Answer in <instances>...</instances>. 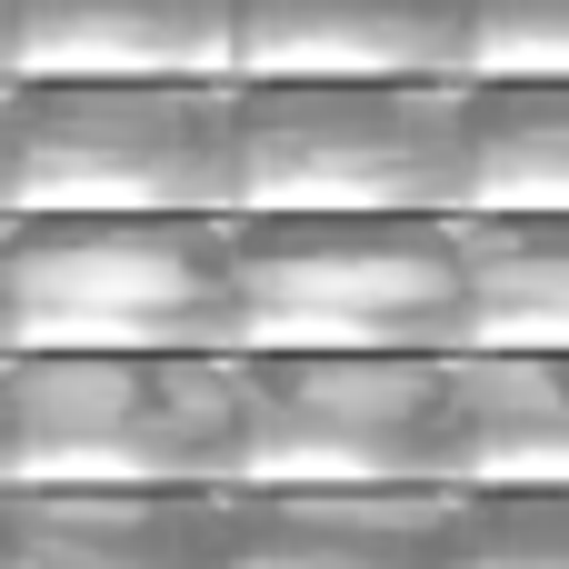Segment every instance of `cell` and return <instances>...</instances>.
<instances>
[{"instance_id": "5bb4252c", "label": "cell", "mask_w": 569, "mask_h": 569, "mask_svg": "<svg viewBox=\"0 0 569 569\" xmlns=\"http://www.w3.org/2000/svg\"><path fill=\"white\" fill-rule=\"evenodd\" d=\"M460 569H569V490H460Z\"/></svg>"}, {"instance_id": "8992f818", "label": "cell", "mask_w": 569, "mask_h": 569, "mask_svg": "<svg viewBox=\"0 0 569 569\" xmlns=\"http://www.w3.org/2000/svg\"><path fill=\"white\" fill-rule=\"evenodd\" d=\"M240 490H460V360H250Z\"/></svg>"}, {"instance_id": "277c9868", "label": "cell", "mask_w": 569, "mask_h": 569, "mask_svg": "<svg viewBox=\"0 0 569 569\" xmlns=\"http://www.w3.org/2000/svg\"><path fill=\"white\" fill-rule=\"evenodd\" d=\"M240 220H470V80L240 90Z\"/></svg>"}, {"instance_id": "30bf717a", "label": "cell", "mask_w": 569, "mask_h": 569, "mask_svg": "<svg viewBox=\"0 0 569 569\" xmlns=\"http://www.w3.org/2000/svg\"><path fill=\"white\" fill-rule=\"evenodd\" d=\"M240 569H460V490H240Z\"/></svg>"}, {"instance_id": "4fadbf2b", "label": "cell", "mask_w": 569, "mask_h": 569, "mask_svg": "<svg viewBox=\"0 0 569 569\" xmlns=\"http://www.w3.org/2000/svg\"><path fill=\"white\" fill-rule=\"evenodd\" d=\"M470 220H569V80H470Z\"/></svg>"}, {"instance_id": "7c38bea8", "label": "cell", "mask_w": 569, "mask_h": 569, "mask_svg": "<svg viewBox=\"0 0 569 569\" xmlns=\"http://www.w3.org/2000/svg\"><path fill=\"white\" fill-rule=\"evenodd\" d=\"M460 230H470L460 360H569V220H460Z\"/></svg>"}, {"instance_id": "7a4b0ae2", "label": "cell", "mask_w": 569, "mask_h": 569, "mask_svg": "<svg viewBox=\"0 0 569 569\" xmlns=\"http://www.w3.org/2000/svg\"><path fill=\"white\" fill-rule=\"evenodd\" d=\"M10 220H240V90L200 80H10Z\"/></svg>"}, {"instance_id": "6da1fadb", "label": "cell", "mask_w": 569, "mask_h": 569, "mask_svg": "<svg viewBox=\"0 0 569 569\" xmlns=\"http://www.w3.org/2000/svg\"><path fill=\"white\" fill-rule=\"evenodd\" d=\"M10 360H240V220H10Z\"/></svg>"}, {"instance_id": "9a60e30c", "label": "cell", "mask_w": 569, "mask_h": 569, "mask_svg": "<svg viewBox=\"0 0 569 569\" xmlns=\"http://www.w3.org/2000/svg\"><path fill=\"white\" fill-rule=\"evenodd\" d=\"M470 80H569V0H480Z\"/></svg>"}, {"instance_id": "8fae6325", "label": "cell", "mask_w": 569, "mask_h": 569, "mask_svg": "<svg viewBox=\"0 0 569 569\" xmlns=\"http://www.w3.org/2000/svg\"><path fill=\"white\" fill-rule=\"evenodd\" d=\"M460 490H569V360H460Z\"/></svg>"}, {"instance_id": "5b68a950", "label": "cell", "mask_w": 569, "mask_h": 569, "mask_svg": "<svg viewBox=\"0 0 569 569\" xmlns=\"http://www.w3.org/2000/svg\"><path fill=\"white\" fill-rule=\"evenodd\" d=\"M460 220H240V360H460Z\"/></svg>"}, {"instance_id": "9c48e42d", "label": "cell", "mask_w": 569, "mask_h": 569, "mask_svg": "<svg viewBox=\"0 0 569 569\" xmlns=\"http://www.w3.org/2000/svg\"><path fill=\"white\" fill-rule=\"evenodd\" d=\"M0 569H240V490H10Z\"/></svg>"}, {"instance_id": "3957f363", "label": "cell", "mask_w": 569, "mask_h": 569, "mask_svg": "<svg viewBox=\"0 0 569 569\" xmlns=\"http://www.w3.org/2000/svg\"><path fill=\"white\" fill-rule=\"evenodd\" d=\"M250 360H10L0 480L10 490H240Z\"/></svg>"}, {"instance_id": "52a82bcc", "label": "cell", "mask_w": 569, "mask_h": 569, "mask_svg": "<svg viewBox=\"0 0 569 569\" xmlns=\"http://www.w3.org/2000/svg\"><path fill=\"white\" fill-rule=\"evenodd\" d=\"M0 70L240 90V0H0Z\"/></svg>"}, {"instance_id": "ba28073f", "label": "cell", "mask_w": 569, "mask_h": 569, "mask_svg": "<svg viewBox=\"0 0 569 569\" xmlns=\"http://www.w3.org/2000/svg\"><path fill=\"white\" fill-rule=\"evenodd\" d=\"M480 0H240V90L260 80H470Z\"/></svg>"}]
</instances>
